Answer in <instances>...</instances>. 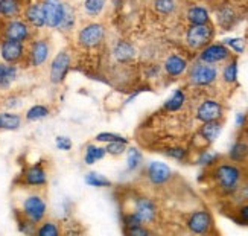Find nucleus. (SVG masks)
<instances>
[{"label": "nucleus", "mask_w": 248, "mask_h": 236, "mask_svg": "<svg viewBox=\"0 0 248 236\" xmlns=\"http://www.w3.org/2000/svg\"><path fill=\"white\" fill-rule=\"evenodd\" d=\"M213 178L217 181L218 188L224 192V194L232 195L241 186L242 180V171L232 163H222L217 166L213 171Z\"/></svg>", "instance_id": "obj_1"}, {"label": "nucleus", "mask_w": 248, "mask_h": 236, "mask_svg": "<svg viewBox=\"0 0 248 236\" xmlns=\"http://www.w3.org/2000/svg\"><path fill=\"white\" fill-rule=\"evenodd\" d=\"M107 38V29L102 23L92 21V23L84 25L78 31V45L84 49H96L104 45Z\"/></svg>", "instance_id": "obj_2"}, {"label": "nucleus", "mask_w": 248, "mask_h": 236, "mask_svg": "<svg viewBox=\"0 0 248 236\" xmlns=\"http://www.w3.org/2000/svg\"><path fill=\"white\" fill-rule=\"evenodd\" d=\"M21 217L28 218L29 221L35 222L37 226L45 220L47 213V203L45 197L40 194H29L25 197V200L21 201Z\"/></svg>", "instance_id": "obj_3"}, {"label": "nucleus", "mask_w": 248, "mask_h": 236, "mask_svg": "<svg viewBox=\"0 0 248 236\" xmlns=\"http://www.w3.org/2000/svg\"><path fill=\"white\" fill-rule=\"evenodd\" d=\"M0 32H2V38H8V40H16L21 43L32 40V28L25 18L20 17L3 20Z\"/></svg>", "instance_id": "obj_4"}, {"label": "nucleus", "mask_w": 248, "mask_h": 236, "mask_svg": "<svg viewBox=\"0 0 248 236\" xmlns=\"http://www.w3.org/2000/svg\"><path fill=\"white\" fill-rule=\"evenodd\" d=\"M218 78V69L213 64L207 63H197L193 64L189 70V82L195 87H207L212 85Z\"/></svg>", "instance_id": "obj_5"}, {"label": "nucleus", "mask_w": 248, "mask_h": 236, "mask_svg": "<svg viewBox=\"0 0 248 236\" xmlns=\"http://www.w3.org/2000/svg\"><path fill=\"white\" fill-rule=\"evenodd\" d=\"M72 67V55L69 50H60L53 57L49 67V79L53 85H60L66 81L67 73Z\"/></svg>", "instance_id": "obj_6"}, {"label": "nucleus", "mask_w": 248, "mask_h": 236, "mask_svg": "<svg viewBox=\"0 0 248 236\" xmlns=\"http://www.w3.org/2000/svg\"><path fill=\"white\" fill-rule=\"evenodd\" d=\"M129 213L142 222L145 226L148 224H153L157 220V205L154 203V200H151L149 197H136L133 198V206L131 210H128Z\"/></svg>", "instance_id": "obj_7"}, {"label": "nucleus", "mask_w": 248, "mask_h": 236, "mask_svg": "<svg viewBox=\"0 0 248 236\" xmlns=\"http://www.w3.org/2000/svg\"><path fill=\"white\" fill-rule=\"evenodd\" d=\"M50 57V45L46 38H35L31 40L29 49L26 50V58L31 67H41L45 66Z\"/></svg>", "instance_id": "obj_8"}, {"label": "nucleus", "mask_w": 248, "mask_h": 236, "mask_svg": "<svg viewBox=\"0 0 248 236\" xmlns=\"http://www.w3.org/2000/svg\"><path fill=\"white\" fill-rule=\"evenodd\" d=\"M213 38V29L209 23L206 25H190L186 32V43L190 49L206 47Z\"/></svg>", "instance_id": "obj_9"}, {"label": "nucleus", "mask_w": 248, "mask_h": 236, "mask_svg": "<svg viewBox=\"0 0 248 236\" xmlns=\"http://www.w3.org/2000/svg\"><path fill=\"white\" fill-rule=\"evenodd\" d=\"M0 58L9 64H18L26 58V46L25 43L2 38L0 41Z\"/></svg>", "instance_id": "obj_10"}, {"label": "nucleus", "mask_w": 248, "mask_h": 236, "mask_svg": "<svg viewBox=\"0 0 248 236\" xmlns=\"http://www.w3.org/2000/svg\"><path fill=\"white\" fill-rule=\"evenodd\" d=\"M43 13H45L46 28L58 29L66 13V3L62 0H43Z\"/></svg>", "instance_id": "obj_11"}, {"label": "nucleus", "mask_w": 248, "mask_h": 236, "mask_svg": "<svg viewBox=\"0 0 248 236\" xmlns=\"http://www.w3.org/2000/svg\"><path fill=\"white\" fill-rule=\"evenodd\" d=\"M186 226H187L190 233L206 235L213 227V220H212V215L207 210H195L193 213H190Z\"/></svg>", "instance_id": "obj_12"}, {"label": "nucleus", "mask_w": 248, "mask_h": 236, "mask_svg": "<svg viewBox=\"0 0 248 236\" xmlns=\"http://www.w3.org/2000/svg\"><path fill=\"white\" fill-rule=\"evenodd\" d=\"M230 58V49L224 43H213L202 47L200 52V61L207 64H218L222 61H227Z\"/></svg>", "instance_id": "obj_13"}, {"label": "nucleus", "mask_w": 248, "mask_h": 236, "mask_svg": "<svg viewBox=\"0 0 248 236\" xmlns=\"http://www.w3.org/2000/svg\"><path fill=\"white\" fill-rule=\"evenodd\" d=\"M146 178L151 185L163 186L172 178V169L163 162H151L146 166Z\"/></svg>", "instance_id": "obj_14"}, {"label": "nucleus", "mask_w": 248, "mask_h": 236, "mask_svg": "<svg viewBox=\"0 0 248 236\" xmlns=\"http://www.w3.org/2000/svg\"><path fill=\"white\" fill-rule=\"evenodd\" d=\"M23 185L31 188H43L47 185V171L41 163H35L25 169L23 175Z\"/></svg>", "instance_id": "obj_15"}, {"label": "nucleus", "mask_w": 248, "mask_h": 236, "mask_svg": "<svg viewBox=\"0 0 248 236\" xmlns=\"http://www.w3.org/2000/svg\"><path fill=\"white\" fill-rule=\"evenodd\" d=\"M222 117V105L215 99H204L197 109V119L202 122L219 121Z\"/></svg>", "instance_id": "obj_16"}, {"label": "nucleus", "mask_w": 248, "mask_h": 236, "mask_svg": "<svg viewBox=\"0 0 248 236\" xmlns=\"http://www.w3.org/2000/svg\"><path fill=\"white\" fill-rule=\"evenodd\" d=\"M111 55L116 63L128 64L136 58L137 50L133 43H129L126 40H117V41H114V45L111 47Z\"/></svg>", "instance_id": "obj_17"}, {"label": "nucleus", "mask_w": 248, "mask_h": 236, "mask_svg": "<svg viewBox=\"0 0 248 236\" xmlns=\"http://www.w3.org/2000/svg\"><path fill=\"white\" fill-rule=\"evenodd\" d=\"M29 0H0V18L9 20L23 16Z\"/></svg>", "instance_id": "obj_18"}, {"label": "nucleus", "mask_w": 248, "mask_h": 236, "mask_svg": "<svg viewBox=\"0 0 248 236\" xmlns=\"http://www.w3.org/2000/svg\"><path fill=\"white\" fill-rule=\"evenodd\" d=\"M23 17L31 28H35V29L46 28V20H45V13H43L41 2L28 3L23 11Z\"/></svg>", "instance_id": "obj_19"}, {"label": "nucleus", "mask_w": 248, "mask_h": 236, "mask_svg": "<svg viewBox=\"0 0 248 236\" xmlns=\"http://www.w3.org/2000/svg\"><path fill=\"white\" fill-rule=\"evenodd\" d=\"M163 69L169 77L177 78V77H181V75L187 70V61L183 57L177 55V53H172V55H169L166 58V61L163 64Z\"/></svg>", "instance_id": "obj_20"}, {"label": "nucleus", "mask_w": 248, "mask_h": 236, "mask_svg": "<svg viewBox=\"0 0 248 236\" xmlns=\"http://www.w3.org/2000/svg\"><path fill=\"white\" fill-rule=\"evenodd\" d=\"M18 77V69L17 64H9V63H0V89H8L11 87Z\"/></svg>", "instance_id": "obj_21"}, {"label": "nucleus", "mask_w": 248, "mask_h": 236, "mask_svg": "<svg viewBox=\"0 0 248 236\" xmlns=\"http://www.w3.org/2000/svg\"><path fill=\"white\" fill-rule=\"evenodd\" d=\"M143 163V154L139 148L136 146H129L126 148V166H125V173L133 174L136 171L142 168Z\"/></svg>", "instance_id": "obj_22"}, {"label": "nucleus", "mask_w": 248, "mask_h": 236, "mask_svg": "<svg viewBox=\"0 0 248 236\" xmlns=\"http://www.w3.org/2000/svg\"><path fill=\"white\" fill-rule=\"evenodd\" d=\"M222 131V124L219 121H209V122H202L200 128V134L206 142L213 143L219 137Z\"/></svg>", "instance_id": "obj_23"}, {"label": "nucleus", "mask_w": 248, "mask_h": 236, "mask_svg": "<svg viewBox=\"0 0 248 236\" xmlns=\"http://www.w3.org/2000/svg\"><path fill=\"white\" fill-rule=\"evenodd\" d=\"M105 156H107L105 146H99L98 143H89L84 149V163L92 166L96 162L105 158Z\"/></svg>", "instance_id": "obj_24"}, {"label": "nucleus", "mask_w": 248, "mask_h": 236, "mask_svg": "<svg viewBox=\"0 0 248 236\" xmlns=\"http://www.w3.org/2000/svg\"><path fill=\"white\" fill-rule=\"evenodd\" d=\"M84 181H85V185L90 186V188H111L113 186V181L108 178V177H105L104 174L98 173V171H90V173L85 174L84 177Z\"/></svg>", "instance_id": "obj_25"}, {"label": "nucleus", "mask_w": 248, "mask_h": 236, "mask_svg": "<svg viewBox=\"0 0 248 236\" xmlns=\"http://www.w3.org/2000/svg\"><path fill=\"white\" fill-rule=\"evenodd\" d=\"M21 126V116L17 113L3 111L0 113V130L16 131Z\"/></svg>", "instance_id": "obj_26"}, {"label": "nucleus", "mask_w": 248, "mask_h": 236, "mask_svg": "<svg viewBox=\"0 0 248 236\" xmlns=\"http://www.w3.org/2000/svg\"><path fill=\"white\" fill-rule=\"evenodd\" d=\"M187 20L190 25H206L209 23V13L202 6H190L187 9Z\"/></svg>", "instance_id": "obj_27"}, {"label": "nucleus", "mask_w": 248, "mask_h": 236, "mask_svg": "<svg viewBox=\"0 0 248 236\" xmlns=\"http://www.w3.org/2000/svg\"><path fill=\"white\" fill-rule=\"evenodd\" d=\"M185 102H186V94H185V92L183 90H175L174 93L170 94V98L165 102V110H168V111H178V110H181L183 109V105H185Z\"/></svg>", "instance_id": "obj_28"}, {"label": "nucleus", "mask_w": 248, "mask_h": 236, "mask_svg": "<svg viewBox=\"0 0 248 236\" xmlns=\"http://www.w3.org/2000/svg\"><path fill=\"white\" fill-rule=\"evenodd\" d=\"M229 157H230L232 162H234V163L244 162V160L248 157V143L241 142V141L233 143L232 148H230V151H229Z\"/></svg>", "instance_id": "obj_29"}, {"label": "nucleus", "mask_w": 248, "mask_h": 236, "mask_svg": "<svg viewBox=\"0 0 248 236\" xmlns=\"http://www.w3.org/2000/svg\"><path fill=\"white\" fill-rule=\"evenodd\" d=\"M35 235H38V236H60L61 235L60 224L55 221H45L43 220L38 224V227L35 229Z\"/></svg>", "instance_id": "obj_30"}, {"label": "nucleus", "mask_w": 248, "mask_h": 236, "mask_svg": "<svg viewBox=\"0 0 248 236\" xmlns=\"http://www.w3.org/2000/svg\"><path fill=\"white\" fill-rule=\"evenodd\" d=\"M49 109L46 105L43 104H37V105H32L31 109L26 111V121L28 122H37V121H43L46 119L49 116Z\"/></svg>", "instance_id": "obj_31"}, {"label": "nucleus", "mask_w": 248, "mask_h": 236, "mask_svg": "<svg viewBox=\"0 0 248 236\" xmlns=\"http://www.w3.org/2000/svg\"><path fill=\"white\" fill-rule=\"evenodd\" d=\"M107 5V0H85L84 13L89 17H98Z\"/></svg>", "instance_id": "obj_32"}, {"label": "nucleus", "mask_w": 248, "mask_h": 236, "mask_svg": "<svg viewBox=\"0 0 248 236\" xmlns=\"http://www.w3.org/2000/svg\"><path fill=\"white\" fill-rule=\"evenodd\" d=\"M222 79L227 84H234L238 79V60H232L224 66L222 70Z\"/></svg>", "instance_id": "obj_33"}, {"label": "nucleus", "mask_w": 248, "mask_h": 236, "mask_svg": "<svg viewBox=\"0 0 248 236\" xmlns=\"http://www.w3.org/2000/svg\"><path fill=\"white\" fill-rule=\"evenodd\" d=\"M75 21H77V14H75V9L66 3V13H64V18L61 21V25H60V31L62 32H70L73 28H75Z\"/></svg>", "instance_id": "obj_34"}, {"label": "nucleus", "mask_w": 248, "mask_h": 236, "mask_svg": "<svg viewBox=\"0 0 248 236\" xmlns=\"http://www.w3.org/2000/svg\"><path fill=\"white\" fill-rule=\"evenodd\" d=\"M236 21V16L233 13V9L229 8V6H224L222 9L218 11V23L222 26V28H232L233 23Z\"/></svg>", "instance_id": "obj_35"}, {"label": "nucleus", "mask_w": 248, "mask_h": 236, "mask_svg": "<svg viewBox=\"0 0 248 236\" xmlns=\"http://www.w3.org/2000/svg\"><path fill=\"white\" fill-rule=\"evenodd\" d=\"M153 5H154V9L161 16H169L174 13L177 8L175 0H154Z\"/></svg>", "instance_id": "obj_36"}, {"label": "nucleus", "mask_w": 248, "mask_h": 236, "mask_svg": "<svg viewBox=\"0 0 248 236\" xmlns=\"http://www.w3.org/2000/svg\"><path fill=\"white\" fill-rule=\"evenodd\" d=\"M94 141H96V143H101V145L110 143V142H125V143H128V139L125 136L116 134V133H108V131L96 134Z\"/></svg>", "instance_id": "obj_37"}, {"label": "nucleus", "mask_w": 248, "mask_h": 236, "mask_svg": "<svg viewBox=\"0 0 248 236\" xmlns=\"http://www.w3.org/2000/svg\"><path fill=\"white\" fill-rule=\"evenodd\" d=\"M219 160V154L218 153H212V151H202L200 153L197 163L200 166H213Z\"/></svg>", "instance_id": "obj_38"}, {"label": "nucleus", "mask_w": 248, "mask_h": 236, "mask_svg": "<svg viewBox=\"0 0 248 236\" xmlns=\"http://www.w3.org/2000/svg\"><path fill=\"white\" fill-rule=\"evenodd\" d=\"M126 145L125 142H110L105 143V151L107 156H113V157H119L124 153H126Z\"/></svg>", "instance_id": "obj_39"}, {"label": "nucleus", "mask_w": 248, "mask_h": 236, "mask_svg": "<svg viewBox=\"0 0 248 236\" xmlns=\"http://www.w3.org/2000/svg\"><path fill=\"white\" fill-rule=\"evenodd\" d=\"M165 154L170 158L177 160V162H183L187 158V149L183 146H170L165 149Z\"/></svg>", "instance_id": "obj_40"}, {"label": "nucleus", "mask_w": 248, "mask_h": 236, "mask_svg": "<svg viewBox=\"0 0 248 236\" xmlns=\"http://www.w3.org/2000/svg\"><path fill=\"white\" fill-rule=\"evenodd\" d=\"M55 146L60 149V151H70L73 142L69 136H57L55 137Z\"/></svg>", "instance_id": "obj_41"}, {"label": "nucleus", "mask_w": 248, "mask_h": 236, "mask_svg": "<svg viewBox=\"0 0 248 236\" xmlns=\"http://www.w3.org/2000/svg\"><path fill=\"white\" fill-rule=\"evenodd\" d=\"M224 45L229 49L234 50L236 53H242L245 49L244 40H241V38H227V40H224Z\"/></svg>", "instance_id": "obj_42"}, {"label": "nucleus", "mask_w": 248, "mask_h": 236, "mask_svg": "<svg viewBox=\"0 0 248 236\" xmlns=\"http://www.w3.org/2000/svg\"><path fill=\"white\" fill-rule=\"evenodd\" d=\"M124 232H125V235H129V236H148V235H151V230L145 226V224L125 229Z\"/></svg>", "instance_id": "obj_43"}, {"label": "nucleus", "mask_w": 248, "mask_h": 236, "mask_svg": "<svg viewBox=\"0 0 248 236\" xmlns=\"http://www.w3.org/2000/svg\"><path fill=\"white\" fill-rule=\"evenodd\" d=\"M236 197H238L239 201L242 203H248V183H245L244 186H239V189L234 192Z\"/></svg>", "instance_id": "obj_44"}, {"label": "nucleus", "mask_w": 248, "mask_h": 236, "mask_svg": "<svg viewBox=\"0 0 248 236\" xmlns=\"http://www.w3.org/2000/svg\"><path fill=\"white\" fill-rule=\"evenodd\" d=\"M18 105H21V99L18 98V96H9V98L5 101L6 109H17Z\"/></svg>", "instance_id": "obj_45"}, {"label": "nucleus", "mask_w": 248, "mask_h": 236, "mask_svg": "<svg viewBox=\"0 0 248 236\" xmlns=\"http://www.w3.org/2000/svg\"><path fill=\"white\" fill-rule=\"evenodd\" d=\"M238 213H239V220H241V222H247V224H248V203H244V205L239 207Z\"/></svg>", "instance_id": "obj_46"}, {"label": "nucleus", "mask_w": 248, "mask_h": 236, "mask_svg": "<svg viewBox=\"0 0 248 236\" xmlns=\"http://www.w3.org/2000/svg\"><path fill=\"white\" fill-rule=\"evenodd\" d=\"M245 119H247V117H245L244 113H238V114H236V125H238V126H244Z\"/></svg>", "instance_id": "obj_47"}]
</instances>
